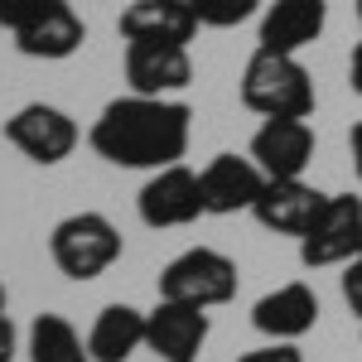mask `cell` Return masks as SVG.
I'll list each match as a JSON object with an SVG mask.
<instances>
[{"label": "cell", "mask_w": 362, "mask_h": 362, "mask_svg": "<svg viewBox=\"0 0 362 362\" xmlns=\"http://www.w3.org/2000/svg\"><path fill=\"white\" fill-rule=\"evenodd\" d=\"M0 314H5V285H0Z\"/></svg>", "instance_id": "obj_26"}, {"label": "cell", "mask_w": 362, "mask_h": 362, "mask_svg": "<svg viewBox=\"0 0 362 362\" xmlns=\"http://www.w3.org/2000/svg\"><path fill=\"white\" fill-rule=\"evenodd\" d=\"M136 348H145V314L131 305H107L87 334L92 362H126Z\"/></svg>", "instance_id": "obj_17"}, {"label": "cell", "mask_w": 362, "mask_h": 362, "mask_svg": "<svg viewBox=\"0 0 362 362\" xmlns=\"http://www.w3.org/2000/svg\"><path fill=\"white\" fill-rule=\"evenodd\" d=\"M329 25V0H276L261 15V49L300 54Z\"/></svg>", "instance_id": "obj_16"}, {"label": "cell", "mask_w": 362, "mask_h": 362, "mask_svg": "<svg viewBox=\"0 0 362 362\" xmlns=\"http://www.w3.org/2000/svg\"><path fill=\"white\" fill-rule=\"evenodd\" d=\"M189 126L194 112L174 97H116L102 107V116L92 121V150L116 169H169L184 160L189 150Z\"/></svg>", "instance_id": "obj_1"}, {"label": "cell", "mask_w": 362, "mask_h": 362, "mask_svg": "<svg viewBox=\"0 0 362 362\" xmlns=\"http://www.w3.org/2000/svg\"><path fill=\"white\" fill-rule=\"evenodd\" d=\"M198 15V25L208 29H232V25H247L251 15L261 10V0H189Z\"/></svg>", "instance_id": "obj_19"}, {"label": "cell", "mask_w": 362, "mask_h": 362, "mask_svg": "<svg viewBox=\"0 0 362 362\" xmlns=\"http://www.w3.org/2000/svg\"><path fill=\"white\" fill-rule=\"evenodd\" d=\"M49 251L68 280H97L121 261V232L107 213H73L54 227Z\"/></svg>", "instance_id": "obj_3"}, {"label": "cell", "mask_w": 362, "mask_h": 362, "mask_svg": "<svg viewBox=\"0 0 362 362\" xmlns=\"http://www.w3.org/2000/svg\"><path fill=\"white\" fill-rule=\"evenodd\" d=\"M237 362H305V353L295 343H266V348H251Z\"/></svg>", "instance_id": "obj_20"}, {"label": "cell", "mask_w": 362, "mask_h": 362, "mask_svg": "<svg viewBox=\"0 0 362 362\" xmlns=\"http://www.w3.org/2000/svg\"><path fill=\"white\" fill-rule=\"evenodd\" d=\"M329 194H319L305 179H266V189L256 198L251 218L266 227V232H280V237H305L314 218L324 213Z\"/></svg>", "instance_id": "obj_11"}, {"label": "cell", "mask_w": 362, "mask_h": 362, "mask_svg": "<svg viewBox=\"0 0 362 362\" xmlns=\"http://www.w3.org/2000/svg\"><path fill=\"white\" fill-rule=\"evenodd\" d=\"M83 39H87V25L68 0H44L25 25L15 29V49L25 58H44V63L73 58L83 49Z\"/></svg>", "instance_id": "obj_9"}, {"label": "cell", "mask_w": 362, "mask_h": 362, "mask_svg": "<svg viewBox=\"0 0 362 362\" xmlns=\"http://www.w3.org/2000/svg\"><path fill=\"white\" fill-rule=\"evenodd\" d=\"M140 208V223L145 227H189L208 213L203 203V184L189 165H169V169H155L145 179V189L136 198Z\"/></svg>", "instance_id": "obj_7"}, {"label": "cell", "mask_w": 362, "mask_h": 362, "mask_svg": "<svg viewBox=\"0 0 362 362\" xmlns=\"http://www.w3.org/2000/svg\"><path fill=\"white\" fill-rule=\"evenodd\" d=\"M0 362H15V324H10V314H0Z\"/></svg>", "instance_id": "obj_23"}, {"label": "cell", "mask_w": 362, "mask_h": 362, "mask_svg": "<svg viewBox=\"0 0 362 362\" xmlns=\"http://www.w3.org/2000/svg\"><path fill=\"white\" fill-rule=\"evenodd\" d=\"M242 102H247V112L266 116V121H309L314 78L295 54L256 49L242 73Z\"/></svg>", "instance_id": "obj_2"}, {"label": "cell", "mask_w": 362, "mask_h": 362, "mask_svg": "<svg viewBox=\"0 0 362 362\" xmlns=\"http://www.w3.org/2000/svg\"><path fill=\"white\" fill-rule=\"evenodd\" d=\"M348 145H353V165H358V179H362V121L348 131Z\"/></svg>", "instance_id": "obj_25"}, {"label": "cell", "mask_w": 362, "mask_h": 362, "mask_svg": "<svg viewBox=\"0 0 362 362\" xmlns=\"http://www.w3.org/2000/svg\"><path fill=\"white\" fill-rule=\"evenodd\" d=\"M5 140L34 160V165H58L78 150V121L63 112V107H49V102H29L5 121Z\"/></svg>", "instance_id": "obj_6"}, {"label": "cell", "mask_w": 362, "mask_h": 362, "mask_svg": "<svg viewBox=\"0 0 362 362\" xmlns=\"http://www.w3.org/2000/svg\"><path fill=\"white\" fill-rule=\"evenodd\" d=\"M208 309L184 305V300H160L145 314V348L165 362H198L208 343Z\"/></svg>", "instance_id": "obj_8"}, {"label": "cell", "mask_w": 362, "mask_h": 362, "mask_svg": "<svg viewBox=\"0 0 362 362\" xmlns=\"http://www.w3.org/2000/svg\"><path fill=\"white\" fill-rule=\"evenodd\" d=\"M198 34V15L189 0H136L121 15V39L126 44H184Z\"/></svg>", "instance_id": "obj_15"}, {"label": "cell", "mask_w": 362, "mask_h": 362, "mask_svg": "<svg viewBox=\"0 0 362 362\" xmlns=\"http://www.w3.org/2000/svg\"><path fill=\"white\" fill-rule=\"evenodd\" d=\"M251 324H256V334H266L271 343H295V338H305L319 324V295L309 290L305 280H290V285H280V290L256 300Z\"/></svg>", "instance_id": "obj_13"}, {"label": "cell", "mask_w": 362, "mask_h": 362, "mask_svg": "<svg viewBox=\"0 0 362 362\" xmlns=\"http://www.w3.org/2000/svg\"><path fill=\"white\" fill-rule=\"evenodd\" d=\"M126 83L140 97H169L194 83V58L184 44H126Z\"/></svg>", "instance_id": "obj_12"}, {"label": "cell", "mask_w": 362, "mask_h": 362, "mask_svg": "<svg viewBox=\"0 0 362 362\" xmlns=\"http://www.w3.org/2000/svg\"><path fill=\"white\" fill-rule=\"evenodd\" d=\"M39 5H44V0H0V29H10V34H15V29L25 25Z\"/></svg>", "instance_id": "obj_21"}, {"label": "cell", "mask_w": 362, "mask_h": 362, "mask_svg": "<svg viewBox=\"0 0 362 362\" xmlns=\"http://www.w3.org/2000/svg\"><path fill=\"white\" fill-rule=\"evenodd\" d=\"M343 300H348V309L362 319V256L343 266Z\"/></svg>", "instance_id": "obj_22"}, {"label": "cell", "mask_w": 362, "mask_h": 362, "mask_svg": "<svg viewBox=\"0 0 362 362\" xmlns=\"http://www.w3.org/2000/svg\"><path fill=\"white\" fill-rule=\"evenodd\" d=\"M29 362H92V353L63 314H39L29 324Z\"/></svg>", "instance_id": "obj_18"}, {"label": "cell", "mask_w": 362, "mask_h": 362, "mask_svg": "<svg viewBox=\"0 0 362 362\" xmlns=\"http://www.w3.org/2000/svg\"><path fill=\"white\" fill-rule=\"evenodd\" d=\"M203 184V203L213 218H232V213H251L256 198L266 189V174L251 155H213L208 165L198 169Z\"/></svg>", "instance_id": "obj_10"}, {"label": "cell", "mask_w": 362, "mask_h": 362, "mask_svg": "<svg viewBox=\"0 0 362 362\" xmlns=\"http://www.w3.org/2000/svg\"><path fill=\"white\" fill-rule=\"evenodd\" d=\"M358 256H362V198L329 194L324 213L300 237V261L309 271H319V266H348Z\"/></svg>", "instance_id": "obj_5"}, {"label": "cell", "mask_w": 362, "mask_h": 362, "mask_svg": "<svg viewBox=\"0 0 362 362\" xmlns=\"http://www.w3.org/2000/svg\"><path fill=\"white\" fill-rule=\"evenodd\" d=\"M348 83H353V92L362 97V44L353 49V58H348Z\"/></svg>", "instance_id": "obj_24"}, {"label": "cell", "mask_w": 362, "mask_h": 362, "mask_svg": "<svg viewBox=\"0 0 362 362\" xmlns=\"http://www.w3.org/2000/svg\"><path fill=\"white\" fill-rule=\"evenodd\" d=\"M237 295V261L213 247L179 251L160 271V300H184L198 309H218Z\"/></svg>", "instance_id": "obj_4"}, {"label": "cell", "mask_w": 362, "mask_h": 362, "mask_svg": "<svg viewBox=\"0 0 362 362\" xmlns=\"http://www.w3.org/2000/svg\"><path fill=\"white\" fill-rule=\"evenodd\" d=\"M251 160L266 179H300L314 160V126L309 121H266L251 136Z\"/></svg>", "instance_id": "obj_14"}, {"label": "cell", "mask_w": 362, "mask_h": 362, "mask_svg": "<svg viewBox=\"0 0 362 362\" xmlns=\"http://www.w3.org/2000/svg\"><path fill=\"white\" fill-rule=\"evenodd\" d=\"M358 20H362V0H358Z\"/></svg>", "instance_id": "obj_27"}]
</instances>
